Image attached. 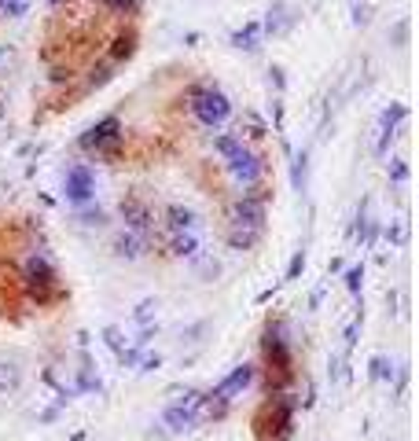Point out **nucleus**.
I'll list each match as a JSON object with an SVG mask.
<instances>
[{"mask_svg": "<svg viewBox=\"0 0 419 441\" xmlns=\"http://www.w3.org/2000/svg\"><path fill=\"white\" fill-rule=\"evenodd\" d=\"M298 408H302V397L295 390L265 397V401L258 405V412H254V419H250L254 441H291L295 437V412Z\"/></svg>", "mask_w": 419, "mask_h": 441, "instance_id": "f257e3e1", "label": "nucleus"}, {"mask_svg": "<svg viewBox=\"0 0 419 441\" xmlns=\"http://www.w3.org/2000/svg\"><path fill=\"white\" fill-rule=\"evenodd\" d=\"M18 283H22V291L30 294V302H37V305H52V302L63 298L59 272H55V265L48 261V254H30L26 261H22Z\"/></svg>", "mask_w": 419, "mask_h": 441, "instance_id": "f03ea898", "label": "nucleus"}, {"mask_svg": "<svg viewBox=\"0 0 419 441\" xmlns=\"http://www.w3.org/2000/svg\"><path fill=\"white\" fill-rule=\"evenodd\" d=\"M188 107L198 118V125H206V129H217L232 118V100L221 92L217 85H191L188 88Z\"/></svg>", "mask_w": 419, "mask_h": 441, "instance_id": "7ed1b4c3", "label": "nucleus"}, {"mask_svg": "<svg viewBox=\"0 0 419 441\" xmlns=\"http://www.w3.org/2000/svg\"><path fill=\"white\" fill-rule=\"evenodd\" d=\"M125 140V129H122V118L118 115H107L100 118L92 129H85V137L78 140L81 151H92V154H103V159H115L118 147Z\"/></svg>", "mask_w": 419, "mask_h": 441, "instance_id": "20e7f679", "label": "nucleus"}, {"mask_svg": "<svg viewBox=\"0 0 419 441\" xmlns=\"http://www.w3.org/2000/svg\"><path fill=\"white\" fill-rule=\"evenodd\" d=\"M225 169H228L232 181H235V184H243V188L261 184V176H265V162H261V154H258V151H250L247 144H243L235 154H228V159H225Z\"/></svg>", "mask_w": 419, "mask_h": 441, "instance_id": "39448f33", "label": "nucleus"}, {"mask_svg": "<svg viewBox=\"0 0 419 441\" xmlns=\"http://www.w3.org/2000/svg\"><path fill=\"white\" fill-rule=\"evenodd\" d=\"M63 195H66V203H74V206H88L96 198V176L92 169H88L85 162L70 166L63 176Z\"/></svg>", "mask_w": 419, "mask_h": 441, "instance_id": "423d86ee", "label": "nucleus"}, {"mask_svg": "<svg viewBox=\"0 0 419 441\" xmlns=\"http://www.w3.org/2000/svg\"><path fill=\"white\" fill-rule=\"evenodd\" d=\"M118 217L125 220V228L129 232H137V235H151L154 232V213L151 206L144 203L140 195H122V203H118Z\"/></svg>", "mask_w": 419, "mask_h": 441, "instance_id": "0eeeda50", "label": "nucleus"}, {"mask_svg": "<svg viewBox=\"0 0 419 441\" xmlns=\"http://www.w3.org/2000/svg\"><path fill=\"white\" fill-rule=\"evenodd\" d=\"M228 228H254V232H261L265 228V203L247 198V195L232 198V203H228Z\"/></svg>", "mask_w": 419, "mask_h": 441, "instance_id": "6e6552de", "label": "nucleus"}, {"mask_svg": "<svg viewBox=\"0 0 419 441\" xmlns=\"http://www.w3.org/2000/svg\"><path fill=\"white\" fill-rule=\"evenodd\" d=\"M295 22H298L295 8L287 0H272L269 11H265V22H261V37H283V33H291Z\"/></svg>", "mask_w": 419, "mask_h": 441, "instance_id": "1a4fd4ad", "label": "nucleus"}, {"mask_svg": "<svg viewBox=\"0 0 419 441\" xmlns=\"http://www.w3.org/2000/svg\"><path fill=\"white\" fill-rule=\"evenodd\" d=\"M254 379H258V368H254V364H239V368H232V371L225 375V379H221V383L213 386V393H217V397H225V401L232 405L243 390L254 386Z\"/></svg>", "mask_w": 419, "mask_h": 441, "instance_id": "9d476101", "label": "nucleus"}, {"mask_svg": "<svg viewBox=\"0 0 419 441\" xmlns=\"http://www.w3.org/2000/svg\"><path fill=\"white\" fill-rule=\"evenodd\" d=\"M228 401L225 397H217L213 390H203V397H198V405H195V427H206V423H221V419L228 415Z\"/></svg>", "mask_w": 419, "mask_h": 441, "instance_id": "9b49d317", "label": "nucleus"}, {"mask_svg": "<svg viewBox=\"0 0 419 441\" xmlns=\"http://www.w3.org/2000/svg\"><path fill=\"white\" fill-rule=\"evenodd\" d=\"M110 254H115L118 261H140L147 254V239L125 228V232H118L115 239H110Z\"/></svg>", "mask_w": 419, "mask_h": 441, "instance_id": "f8f14e48", "label": "nucleus"}, {"mask_svg": "<svg viewBox=\"0 0 419 441\" xmlns=\"http://www.w3.org/2000/svg\"><path fill=\"white\" fill-rule=\"evenodd\" d=\"M198 225H203V217H198L191 206H184V203H173V206H166V228L176 235V232H195Z\"/></svg>", "mask_w": 419, "mask_h": 441, "instance_id": "ddd939ff", "label": "nucleus"}, {"mask_svg": "<svg viewBox=\"0 0 419 441\" xmlns=\"http://www.w3.org/2000/svg\"><path fill=\"white\" fill-rule=\"evenodd\" d=\"M162 427H166V434H169V437L198 430V427H195V415H191V412H184V408H173V405H166V412H162Z\"/></svg>", "mask_w": 419, "mask_h": 441, "instance_id": "4468645a", "label": "nucleus"}, {"mask_svg": "<svg viewBox=\"0 0 419 441\" xmlns=\"http://www.w3.org/2000/svg\"><path fill=\"white\" fill-rule=\"evenodd\" d=\"M221 272H225V265H221V257H213V254H203V250H198V254L191 257V276H195L198 283H213V280H221Z\"/></svg>", "mask_w": 419, "mask_h": 441, "instance_id": "2eb2a0df", "label": "nucleus"}, {"mask_svg": "<svg viewBox=\"0 0 419 441\" xmlns=\"http://www.w3.org/2000/svg\"><path fill=\"white\" fill-rule=\"evenodd\" d=\"M22 390V364L15 357H0V393L15 397Z\"/></svg>", "mask_w": 419, "mask_h": 441, "instance_id": "dca6fc26", "label": "nucleus"}, {"mask_svg": "<svg viewBox=\"0 0 419 441\" xmlns=\"http://www.w3.org/2000/svg\"><path fill=\"white\" fill-rule=\"evenodd\" d=\"M232 48H239V52H258L261 48V22L258 18L243 22V26L232 33Z\"/></svg>", "mask_w": 419, "mask_h": 441, "instance_id": "f3484780", "label": "nucleus"}, {"mask_svg": "<svg viewBox=\"0 0 419 441\" xmlns=\"http://www.w3.org/2000/svg\"><path fill=\"white\" fill-rule=\"evenodd\" d=\"M405 118H408V107L393 100L390 107H383V115H379V132H383V137H397L401 125H405Z\"/></svg>", "mask_w": 419, "mask_h": 441, "instance_id": "a211bd4d", "label": "nucleus"}, {"mask_svg": "<svg viewBox=\"0 0 419 441\" xmlns=\"http://www.w3.org/2000/svg\"><path fill=\"white\" fill-rule=\"evenodd\" d=\"M137 44H140L137 30H122V33H115V41H110V63H125V59H132V55H137Z\"/></svg>", "mask_w": 419, "mask_h": 441, "instance_id": "6ab92c4d", "label": "nucleus"}, {"mask_svg": "<svg viewBox=\"0 0 419 441\" xmlns=\"http://www.w3.org/2000/svg\"><path fill=\"white\" fill-rule=\"evenodd\" d=\"M169 254L181 257V261H191V257L198 254V235H195V232H176V235H169Z\"/></svg>", "mask_w": 419, "mask_h": 441, "instance_id": "aec40b11", "label": "nucleus"}, {"mask_svg": "<svg viewBox=\"0 0 419 441\" xmlns=\"http://www.w3.org/2000/svg\"><path fill=\"white\" fill-rule=\"evenodd\" d=\"M74 390H85V393H100L103 390V383H100V371H96V364H92V357L88 353H81V368H78V386Z\"/></svg>", "mask_w": 419, "mask_h": 441, "instance_id": "412c9836", "label": "nucleus"}, {"mask_svg": "<svg viewBox=\"0 0 419 441\" xmlns=\"http://www.w3.org/2000/svg\"><path fill=\"white\" fill-rule=\"evenodd\" d=\"M225 243H228V247L232 250H254L258 247V243H261V232H254V228H228L225 232Z\"/></svg>", "mask_w": 419, "mask_h": 441, "instance_id": "4be33fe9", "label": "nucleus"}, {"mask_svg": "<svg viewBox=\"0 0 419 441\" xmlns=\"http://www.w3.org/2000/svg\"><path fill=\"white\" fill-rule=\"evenodd\" d=\"M393 371H397V364L386 357V353H375V357L368 361V379L371 383H390Z\"/></svg>", "mask_w": 419, "mask_h": 441, "instance_id": "5701e85b", "label": "nucleus"}, {"mask_svg": "<svg viewBox=\"0 0 419 441\" xmlns=\"http://www.w3.org/2000/svg\"><path fill=\"white\" fill-rule=\"evenodd\" d=\"M74 220H78V225L81 228H107V210H100V206H78V213H74Z\"/></svg>", "mask_w": 419, "mask_h": 441, "instance_id": "b1692460", "label": "nucleus"}, {"mask_svg": "<svg viewBox=\"0 0 419 441\" xmlns=\"http://www.w3.org/2000/svg\"><path fill=\"white\" fill-rule=\"evenodd\" d=\"M198 397H203V390H195V386H173L169 390V405L173 408H184V412H195V405H198Z\"/></svg>", "mask_w": 419, "mask_h": 441, "instance_id": "393cba45", "label": "nucleus"}, {"mask_svg": "<svg viewBox=\"0 0 419 441\" xmlns=\"http://www.w3.org/2000/svg\"><path fill=\"white\" fill-rule=\"evenodd\" d=\"M291 184H295V191H305V184H309V147H302V151L295 154V166H291Z\"/></svg>", "mask_w": 419, "mask_h": 441, "instance_id": "a878e982", "label": "nucleus"}, {"mask_svg": "<svg viewBox=\"0 0 419 441\" xmlns=\"http://www.w3.org/2000/svg\"><path fill=\"white\" fill-rule=\"evenodd\" d=\"M110 78H115V63H110V59H103V63H96L92 70H88V81H85V85L96 92V88L110 85Z\"/></svg>", "mask_w": 419, "mask_h": 441, "instance_id": "bb28decb", "label": "nucleus"}, {"mask_svg": "<svg viewBox=\"0 0 419 441\" xmlns=\"http://www.w3.org/2000/svg\"><path fill=\"white\" fill-rule=\"evenodd\" d=\"M154 317H159V298H140L137 309H132V320H137L140 327H151Z\"/></svg>", "mask_w": 419, "mask_h": 441, "instance_id": "cd10ccee", "label": "nucleus"}, {"mask_svg": "<svg viewBox=\"0 0 419 441\" xmlns=\"http://www.w3.org/2000/svg\"><path fill=\"white\" fill-rule=\"evenodd\" d=\"M239 147H243V137H239V132H221V137H213V154H221V159L235 154Z\"/></svg>", "mask_w": 419, "mask_h": 441, "instance_id": "c85d7f7f", "label": "nucleus"}, {"mask_svg": "<svg viewBox=\"0 0 419 441\" xmlns=\"http://www.w3.org/2000/svg\"><path fill=\"white\" fill-rule=\"evenodd\" d=\"M18 70V48L8 41H0V78H11Z\"/></svg>", "mask_w": 419, "mask_h": 441, "instance_id": "c756f323", "label": "nucleus"}, {"mask_svg": "<svg viewBox=\"0 0 419 441\" xmlns=\"http://www.w3.org/2000/svg\"><path fill=\"white\" fill-rule=\"evenodd\" d=\"M100 335H103V342H107V349H110V353H115V357H118V353H122V349L129 346V342H125V331H122L118 324H107V327L100 331Z\"/></svg>", "mask_w": 419, "mask_h": 441, "instance_id": "7c9ffc66", "label": "nucleus"}, {"mask_svg": "<svg viewBox=\"0 0 419 441\" xmlns=\"http://www.w3.org/2000/svg\"><path fill=\"white\" fill-rule=\"evenodd\" d=\"M206 335H210V320H195V324H188V327L181 331V342H184V346H198Z\"/></svg>", "mask_w": 419, "mask_h": 441, "instance_id": "2f4dec72", "label": "nucleus"}, {"mask_svg": "<svg viewBox=\"0 0 419 441\" xmlns=\"http://www.w3.org/2000/svg\"><path fill=\"white\" fill-rule=\"evenodd\" d=\"M408 30H412V22H408V15H401V18H397L393 22V26H390V44H393V48H405V44H408Z\"/></svg>", "mask_w": 419, "mask_h": 441, "instance_id": "473e14b6", "label": "nucleus"}, {"mask_svg": "<svg viewBox=\"0 0 419 441\" xmlns=\"http://www.w3.org/2000/svg\"><path fill=\"white\" fill-rule=\"evenodd\" d=\"M383 235H386L390 247H405V243H408V225H405V220H390V225L383 228Z\"/></svg>", "mask_w": 419, "mask_h": 441, "instance_id": "72a5a7b5", "label": "nucleus"}, {"mask_svg": "<svg viewBox=\"0 0 419 441\" xmlns=\"http://www.w3.org/2000/svg\"><path fill=\"white\" fill-rule=\"evenodd\" d=\"M30 11V0H0V15L4 18H22Z\"/></svg>", "mask_w": 419, "mask_h": 441, "instance_id": "f704fd0d", "label": "nucleus"}, {"mask_svg": "<svg viewBox=\"0 0 419 441\" xmlns=\"http://www.w3.org/2000/svg\"><path fill=\"white\" fill-rule=\"evenodd\" d=\"M386 176H390V184H405V181H408V162H405V159H390Z\"/></svg>", "mask_w": 419, "mask_h": 441, "instance_id": "c9c22d12", "label": "nucleus"}, {"mask_svg": "<svg viewBox=\"0 0 419 441\" xmlns=\"http://www.w3.org/2000/svg\"><path fill=\"white\" fill-rule=\"evenodd\" d=\"M103 8L107 11H118V15H125V11L137 15L140 11V0H103Z\"/></svg>", "mask_w": 419, "mask_h": 441, "instance_id": "e433bc0d", "label": "nucleus"}, {"mask_svg": "<svg viewBox=\"0 0 419 441\" xmlns=\"http://www.w3.org/2000/svg\"><path fill=\"white\" fill-rule=\"evenodd\" d=\"M361 324H364V317H353L349 324H346V335H342V346H346V353L357 346V335H361Z\"/></svg>", "mask_w": 419, "mask_h": 441, "instance_id": "4c0bfd02", "label": "nucleus"}, {"mask_svg": "<svg viewBox=\"0 0 419 441\" xmlns=\"http://www.w3.org/2000/svg\"><path fill=\"white\" fill-rule=\"evenodd\" d=\"M361 283H364V265H353V269L346 272V291L361 294Z\"/></svg>", "mask_w": 419, "mask_h": 441, "instance_id": "58836bf2", "label": "nucleus"}, {"mask_svg": "<svg viewBox=\"0 0 419 441\" xmlns=\"http://www.w3.org/2000/svg\"><path fill=\"white\" fill-rule=\"evenodd\" d=\"M302 272H305V250H295V257H291V265H287V276H283V280L291 283V280H298Z\"/></svg>", "mask_w": 419, "mask_h": 441, "instance_id": "ea45409f", "label": "nucleus"}, {"mask_svg": "<svg viewBox=\"0 0 419 441\" xmlns=\"http://www.w3.org/2000/svg\"><path fill=\"white\" fill-rule=\"evenodd\" d=\"M140 357H144V349H137V346H125V349L118 353V364H122V368H137V364H140Z\"/></svg>", "mask_w": 419, "mask_h": 441, "instance_id": "a19ab883", "label": "nucleus"}, {"mask_svg": "<svg viewBox=\"0 0 419 441\" xmlns=\"http://www.w3.org/2000/svg\"><path fill=\"white\" fill-rule=\"evenodd\" d=\"M405 390H408V364H401L393 371V393H397V401L405 397Z\"/></svg>", "mask_w": 419, "mask_h": 441, "instance_id": "79ce46f5", "label": "nucleus"}, {"mask_svg": "<svg viewBox=\"0 0 419 441\" xmlns=\"http://www.w3.org/2000/svg\"><path fill=\"white\" fill-rule=\"evenodd\" d=\"M239 132H247V137H254V140H261V137H265V132H269V129H265V122H261V118H254V115H247V129H239Z\"/></svg>", "mask_w": 419, "mask_h": 441, "instance_id": "37998d69", "label": "nucleus"}, {"mask_svg": "<svg viewBox=\"0 0 419 441\" xmlns=\"http://www.w3.org/2000/svg\"><path fill=\"white\" fill-rule=\"evenodd\" d=\"M371 22V4H353V26H368Z\"/></svg>", "mask_w": 419, "mask_h": 441, "instance_id": "c03bdc74", "label": "nucleus"}, {"mask_svg": "<svg viewBox=\"0 0 419 441\" xmlns=\"http://www.w3.org/2000/svg\"><path fill=\"white\" fill-rule=\"evenodd\" d=\"M159 368H162V357H159V353H144L140 364H137V371H159Z\"/></svg>", "mask_w": 419, "mask_h": 441, "instance_id": "a18cd8bd", "label": "nucleus"}, {"mask_svg": "<svg viewBox=\"0 0 419 441\" xmlns=\"http://www.w3.org/2000/svg\"><path fill=\"white\" fill-rule=\"evenodd\" d=\"M269 81H272V88H276V92H283V88H287V78H283V66H269Z\"/></svg>", "mask_w": 419, "mask_h": 441, "instance_id": "49530a36", "label": "nucleus"}, {"mask_svg": "<svg viewBox=\"0 0 419 441\" xmlns=\"http://www.w3.org/2000/svg\"><path fill=\"white\" fill-rule=\"evenodd\" d=\"M59 412H63L59 405H52V408H44V412L37 415V423H55V419H59Z\"/></svg>", "mask_w": 419, "mask_h": 441, "instance_id": "de8ad7c7", "label": "nucleus"}, {"mask_svg": "<svg viewBox=\"0 0 419 441\" xmlns=\"http://www.w3.org/2000/svg\"><path fill=\"white\" fill-rule=\"evenodd\" d=\"M74 74H70V66H55L52 70V85H63V81H70Z\"/></svg>", "mask_w": 419, "mask_h": 441, "instance_id": "09e8293b", "label": "nucleus"}, {"mask_svg": "<svg viewBox=\"0 0 419 441\" xmlns=\"http://www.w3.org/2000/svg\"><path fill=\"white\" fill-rule=\"evenodd\" d=\"M390 144H393V137H383V132H379V140H375V154H379V159H386Z\"/></svg>", "mask_w": 419, "mask_h": 441, "instance_id": "8fccbe9b", "label": "nucleus"}, {"mask_svg": "<svg viewBox=\"0 0 419 441\" xmlns=\"http://www.w3.org/2000/svg\"><path fill=\"white\" fill-rule=\"evenodd\" d=\"M272 122H276V129H283V100L280 96L272 100Z\"/></svg>", "mask_w": 419, "mask_h": 441, "instance_id": "3c124183", "label": "nucleus"}, {"mask_svg": "<svg viewBox=\"0 0 419 441\" xmlns=\"http://www.w3.org/2000/svg\"><path fill=\"white\" fill-rule=\"evenodd\" d=\"M166 437H169V434H166V427H162V423H154V427L147 430V441H166Z\"/></svg>", "mask_w": 419, "mask_h": 441, "instance_id": "603ef678", "label": "nucleus"}, {"mask_svg": "<svg viewBox=\"0 0 419 441\" xmlns=\"http://www.w3.org/2000/svg\"><path fill=\"white\" fill-rule=\"evenodd\" d=\"M324 291H327V287H317V291L309 294V309H320V302H324Z\"/></svg>", "mask_w": 419, "mask_h": 441, "instance_id": "864d4df0", "label": "nucleus"}, {"mask_svg": "<svg viewBox=\"0 0 419 441\" xmlns=\"http://www.w3.org/2000/svg\"><path fill=\"white\" fill-rule=\"evenodd\" d=\"M4 195L11 198V184H0V198H4Z\"/></svg>", "mask_w": 419, "mask_h": 441, "instance_id": "5fc2aeb1", "label": "nucleus"}, {"mask_svg": "<svg viewBox=\"0 0 419 441\" xmlns=\"http://www.w3.org/2000/svg\"><path fill=\"white\" fill-rule=\"evenodd\" d=\"M4 115H8V110H4V103H0V122H4Z\"/></svg>", "mask_w": 419, "mask_h": 441, "instance_id": "6e6d98bb", "label": "nucleus"}, {"mask_svg": "<svg viewBox=\"0 0 419 441\" xmlns=\"http://www.w3.org/2000/svg\"><path fill=\"white\" fill-rule=\"evenodd\" d=\"M48 4H52V8H55V4H59V0H48Z\"/></svg>", "mask_w": 419, "mask_h": 441, "instance_id": "4d7b16f0", "label": "nucleus"}]
</instances>
